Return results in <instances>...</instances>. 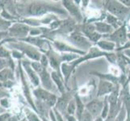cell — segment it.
I'll return each instance as SVG.
<instances>
[{
  "instance_id": "cell-1",
  "label": "cell",
  "mask_w": 130,
  "mask_h": 121,
  "mask_svg": "<svg viewBox=\"0 0 130 121\" xmlns=\"http://www.w3.org/2000/svg\"><path fill=\"white\" fill-rule=\"evenodd\" d=\"M106 9L108 14L117 18L121 22L124 20L130 14V8L124 7L120 1H107Z\"/></svg>"
},
{
  "instance_id": "cell-2",
  "label": "cell",
  "mask_w": 130,
  "mask_h": 121,
  "mask_svg": "<svg viewBox=\"0 0 130 121\" xmlns=\"http://www.w3.org/2000/svg\"><path fill=\"white\" fill-rule=\"evenodd\" d=\"M127 33H128L127 26L125 24H123L119 28L114 30V32L111 34L106 36L104 37H106V39L110 40V41L115 43L116 44V47H117L116 48H118L128 41Z\"/></svg>"
},
{
  "instance_id": "cell-3",
  "label": "cell",
  "mask_w": 130,
  "mask_h": 121,
  "mask_svg": "<svg viewBox=\"0 0 130 121\" xmlns=\"http://www.w3.org/2000/svg\"><path fill=\"white\" fill-rule=\"evenodd\" d=\"M69 38L70 43H72V44H74L76 48L84 53H87V51H88L92 47L91 42L81 32H74L70 34Z\"/></svg>"
},
{
  "instance_id": "cell-4",
  "label": "cell",
  "mask_w": 130,
  "mask_h": 121,
  "mask_svg": "<svg viewBox=\"0 0 130 121\" xmlns=\"http://www.w3.org/2000/svg\"><path fill=\"white\" fill-rule=\"evenodd\" d=\"M34 95L38 98V100L46 103L48 107H53L56 105V102L57 101L56 95L48 92L44 89L37 88L34 91Z\"/></svg>"
},
{
  "instance_id": "cell-5",
  "label": "cell",
  "mask_w": 130,
  "mask_h": 121,
  "mask_svg": "<svg viewBox=\"0 0 130 121\" xmlns=\"http://www.w3.org/2000/svg\"><path fill=\"white\" fill-rule=\"evenodd\" d=\"M103 107H104V100H100L99 98L93 99L91 102H89L85 106V109H86L88 112L91 114L94 118L100 117Z\"/></svg>"
},
{
  "instance_id": "cell-6",
  "label": "cell",
  "mask_w": 130,
  "mask_h": 121,
  "mask_svg": "<svg viewBox=\"0 0 130 121\" xmlns=\"http://www.w3.org/2000/svg\"><path fill=\"white\" fill-rule=\"evenodd\" d=\"M117 85V84H116ZM116 85L111 83L108 81L104 79H100L98 85V91H97V98H100L103 96H107L112 92Z\"/></svg>"
},
{
  "instance_id": "cell-7",
  "label": "cell",
  "mask_w": 130,
  "mask_h": 121,
  "mask_svg": "<svg viewBox=\"0 0 130 121\" xmlns=\"http://www.w3.org/2000/svg\"><path fill=\"white\" fill-rule=\"evenodd\" d=\"M30 32L29 27L21 24H15L11 26L10 28V35L12 37H27Z\"/></svg>"
},
{
  "instance_id": "cell-8",
  "label": "cell",
  "mask_w": 130,
  "mask_h": 121,
  "mask_svg": "<svg viewBox=\"0 0 130 121\" xmlns=\"http://www.w3.org/2000/svg\"><path fill=\"white\" fill-rule=\"evenodd\" d=\"M49 11H52V8L42 3H32L28 9L30 14L34 16L43 15Z\"/></svg>"
},
{
  "instance_id": "cell-9",
  "label": "cell",
  "mask_w": 130,
  "mask_h": 121,
  "mask_svg": "<svg viewBox=\"0 0 130 121\" xmlns=\"http://www.w3.org/2000/svg\"><path fill=\"white\" fill-rule=\"evenodd\" d=\"M94 25H95L96 32L99 34L104 36V37L111 34L114 32V29L108 24H107L106 22L96 21L95 23H94Z\"/></svg>"
},
{
  "instance_id": "cell-10",
  "label": "cell",
  "mask_w": 130,
  "mask_h": 121,
  "mask_svg": "<svg viewBox=\"0 0 130 121\" xmlns=\"http://www.w3.org/2000/svg\"><path fill=\"white\" fill-rule=\"evenodd\" d=\"M64 6L67 9L71 15H73L78 21H81L83 20V15L82 13L80 11L79 8L75 5L73 1H64L63 2Z\"/></svg>"
},
{
  "instance_id": "cell-11",
  "label": "cell",
  "mask_w": 130,
  "mask_h": 121,
  "mask_svg": "<svg viewBox=\"0 0 130 121\" xmlns=\"http://www.w3.org/2000/svg\"><path fill=\"white\" fill-rule=\"evenodd\" d=\"M96 45L100 50L106 53H116V48H117L115 43L111 42L107 39L100 40V41L96 43Z\"/></svg>"
},
{
  "instance_id": "cell-12",
  "label": "cell",
  "mask_w": 130,
  "mask_h": 121,
  "mask_svg": "<svg viewBox=\"0 0 130 121\" xmlns=\"http://www.w3.org/2000/svg\"><path fill=\"white\" fill-rule=\"evenodd\" d=\"M24 65V70L26 71V73L28 74V76L30 79V81L32 82V83L34 85L35 87H37L38 85L40 84V78L39 76L37 75V74L35 72V71L32 70V68L31 67V65L28 62H24L23 63Z\"/></svg>"
},
{
  "instance_id": "cell-13",
  "label": "cell",
  "mask_w": 130,
  "mask_h": 121,
  "mask_svg": "<svg viewBox=\"0 0 130 121\" xmlns=\"http://www.w3.org/2000/svg\"><path fill=\"white\" fill-rule=\"evenodd\" d=\"M17 48L19 49H21L22 51H24V53H26L27 56H28L30 58H32L33 60L38 61L41 59V53L37 51V49L28 45H17Z\"/></svg>"
},
{
  "instance_id": "cell-14",
  "label": "cell",
  "mask_w": 130,
  "mask_h": 121,
  "mask_svg": "<svg viewBox=\"0 0 130 121\" xmlns=\"http://www.w3.org/2000/svg\"><path fill=\"white\" fill-rule=\"evenodd\" d=\"M54 45L57 49H59V50H61V51L70 52V53H75V54H82V55H84L85 53H84L81 50H79V49H78V48H76L75 47H71V46L68 45V44H64V43L60 42V41H55Z\"/></svg>"
},
{
  "instance_id": "cell-15",
  "label": "cell",
  "mask_w": 130,
  "mask_h": 121,
  "mask_svg": "<svg viewBox=\"0 0 130 121\" xmlns=\"http://www.w3.org/2000/svg\"><path fill=\"white\" fill-rule=\"evenodd\" d=\"M40 75V81H41L43 87L46 90V91H49V90L53 89V81L51 78V76L48 74V72L44 69L43 72L39 74Z\"/></svg>"
},
{
  "instance_id": "cell-16",
  "label": "cell",
  "mask_w": 130,
  "mask_h": 121,
  "mask_svg": "<svg viewBox=\"0 0 130 121\" xmlns=\"http://www.w3.org/2000/svg\"><path fill=\"white\" fill-rule=\"evenodd\" d=\"M14 78L13 71L10 68H5L0 70V82H6Z\"/></svg>"
},
{
  "instance_id": "cell-17",
  "label": "cell",
  "mask_w": 130,
  "mask_h": 121,
  "mask_svg": "<svg viewBox=\"0 0 130 121\" xmlns=\"http://www.w3.org/2000/svg\"><path fill=\"white\" fill-rule=\"evenodd\" d=\"M105 22H106L107 24H108L114 30L119 28L123 24L122 22L120 21V20H118L117 18L115 17L112 15H111V14H107V15H106V21Z\"/></svg>"
},
{
  "instance_id": "cell-18",
  "label": "cell",
  "mask_w": 130,
  "mask_h": 121,
  "mask_svg": "<svg viewBox=\"0 0 130 121\" xmlns=\"http://www.w3.org/2000/svg\"><path fill=\"white\" fill-rule=\"evenodd\" d=\"M75 102H76V111L75 114L77 115L78 119L80 121V119H81V116L83 113V111L85 110V106L83 103L82 100L80 99V98L78 95H76L75 97Z\"/></svg>"
},
{
  "instance_id": "cell-19",
  "label": "cell",
  "mask_w": 130,
  "mask_h": 121,
  "mask_svg": "<svg viewBox=\"0 0 130 121\" xmlns=\"http://www.w3.org/2000/svg\"><path fill=\"white\" fill-rule=\"evenodd\" d=\"M67 99H68V98H67V96L64 95L62 96L61 98H60L59 99H57V102H56V107H57V109L61 111V112H64V111H66V107H67V105H68L69 102L67 101Z\"/></svg>"
},
{
  "instance_id": "cell-20",
  "label": "cell",
  "mask_w": 130,
  "mask_h": 121,
  "mask_svg": "<svg viewBox=\"0 0 130 121\" xmlns=\"http://www.w3.org/2000/svg\"><path fill=\"white\" fill-rule=\"evenodd\" d=\"M108 74L114 76L116 78H120L124 74L122 73V71L120 70V69L116 64H111V65L108 68Z\"/></svg>"
},
{
  "instance_id": "cell-21",
  "label": "cell",
  "mask_w": 130,
  "mask_h": 121,
  "mask_svg": "<svg viewBox=\"0 0 130 121\" xmlns=\"http://www.w3.org/2000/svg\"><path fill=\"white\" fill-rule=\"evenodd\" d=\"M50 76H51V78L53 81V82L57 85L58 90H59L61 92H63L64 91V87H63V84H62V82L61 80L59 74L55 72V71H53V72H52Z\"/></svg>"
},
{
  "instance_id": "cell-22",
  "label": "cell",
  "mask_w": 130,
  "mask_h": 121,
  "mask_svg": "<svg viewBox=\"0 0 130 121\" xmlns=\"http://www.w3.org/2000/svg\"><path fill=\"white\" fill-rule=\"evenodd\" d=\"M109 108H110V106H109L108 102H107V96H105L104 97V107H103V110H102V112H101V115H100V117L104 120H105L107 119V115H108Z\"/></svg>"
},
{
  "instance_id": "cell-23",
  "label": "cell",
  "mask_w": 130,
  "mask_h": 121,
  "mask_svg": "<svg viewBox=\"0 0 130 121\" xmlns=\"http://www.w3.org/2000/svg\"><path fill=\"white\" fill-rule=\"evenodd\" d=\"M73 70H74V68H73V66L71 65V64L63 63L61 66V70L62 74H63L64 76L66 77V78H67L69 77Z\"/></svg>"
},
{
  "instance_id": "cell-24",
  "label": "cell",
  "mask_w": 130,
  "mask_h": 121,
  "mask_svg": "<svg viewBox=\"0 0 130 121\" xmlns=\"http://www.w3.org/2000/svg\"><path fill=\"white\" fill-rule=\"evenodd\" d=\"M25 115L28 121H41L37 114L29 109H25Z\"/></svg>"
},
{
  "instance_id": "cell-25",
  "label": "cell",
  "mask_w": 130,
  "mask_h": 121,
  "mask_svg": "<svg viewBox=\"0 0 130 121\" xmlns=\"http://www.w3.org/2000/svg\"><path fill=\"white\" fill-rule=\"evenodd\" d=\"M48 105L44 102L40 101L37 103V111H39V113L41 115H45V114L48 112Z\"/></svg>"
},
{
  "instance_id": "cell-26",
  "label": "cell",
  "mask_w": 130,
  "mask_h": 121,
  "mask_svg": "<svg viewBox=\"0 0 130 121\" xmlns=\"http://www.w3.org/2000/svg\"><path fill=\"white\" fill-rule=\"evenodd\" d=\"M49 63H50L51 67H53L54 70H58L60 69V66H59V59L55 56V55H50L49 56Z\"/></svg>"
},
{
  "instance_id": "cell-27",
  "label": "cell",
  "mask_w": 130,
  "mask_h": 121,
  "mask_svg": "<svg viewBox=\"0 0 130 121\" xmlns=\"http://www.w3.org/2000/svg\"><path fill=\"white\" fill-rule=\"evenodd\" d=\"M66 110H67V112H68L69 115H73L74 114H75V111H76V102H75V99L70 100L68 105H67Z\"/></svg>"
},
{
  "instance_id": "cell-28",
  "label": "cell",
  "mask_w": 130,
  "mask_h": 121,
  "mask_svg": "<svg viewBox=\"0 0 130 121\" xmlns=\"http://www.w3.org/2000/svg\"><path fill=\"white\" fill-rule=\"evenodd\" d=\"M11 23L10 21H8L0 15V32H3L7 29H8L9 28H11Z\"/></svg>"
},
{
  "instance_id": "cell-29",
  "label": "cell",
  "mask_w": 130,
  "mask_h": 121,
  "mask_svg": "<svg viewBox=\"0 0 130 121\" xmlns=\"http://www.w3.org/2000/svg\"><path fill=\"white\" fill-rule=\"evenodd\" d=\"M30 65H31V67L32 68V70L38 74L42 73L43 70L45 69V68H44V67L41 65V64L40 63V62H38V61H33L32 63L30 64Z\"/></svg>"
},
{
  "instance_id": "cell-30",
  "label": "cell",
  "mask_w": 130,
  "mask_h": 121,
  "mask_svg": "<svg viewBox=\"0 0 130 121\" xmlns=\"http://www.w3.org/2000/svg\"><path fill=\"white\" fill-rule=\"evenodd\" d=\"M126 115H127V111L125 110L124 107L122 106L120 112L118 113L117 115H116V117L114 119L113 121H124L125 118H126Z\"/></svg>"
},
{
  "instance_id": "cell-31",
  "label": "cell",
  "mask_w": 130,
  "mask_h": 121,
  "mask_svg": "<svg viewBox=\"0 0 130 121\" xmlns=\"http://www.w3.org/2000/svg\"><path fill=\"white\" fill-rule=\"evenodd\" d=\"M94 117L90 114L88 111L85 109L83 113L81 116V119H80V121H94Z\"/></svg>"
},
{
  "instance_id": "cell-32",
  "label": "cell",
  "mask_w": 130,
  "mask_h": 121,
  "mask_svg": "<svg viewBox=\"0 0 130 121\" xmlns=\"http://www.w3.org/2000/svg\"><path fill=\"white\" fill-rule=\"evenodd\" d=\"M11 53L7 48H5L3 46H0V58L1 59H6V58L10 57Z\"/></svg>"
},
{
  "instance_id": "cell-33",
  "label": "cell",
  "mask_w": 130,
  "mask_h": 121,
  "mask_svg": "<svg viewBox=\"0 0 130 121\" xmlns=\"http://www.w3.org/2000/svg\"><path fill=\"white\" fill-rule=\"evenodd\" d=\"M90 88L89 86H83L81 88L79 89V91H78V96H87L89 95V92H90Z\"/></svg>"
},
{
  "instance_id": "cell-34",
  "label": "cell",
  "mask_w": 130,
  "mask_h": 121,
  "mask_svg": "<svg viewBox=\"0 0 130 121\" xmlns=\"http://www.w3.org/2000/svg\"><path fill=\"white\" fill-rule=\"evenodd\" d=\"M0 106L4 107V108H8L9 106H10V102H9L8 98H3L2 99H0Z\"/></svg>"
},
{
  "instance_id": "cell-35",
  "label": "cell",
  "mask_w": 130,
  "mask_h": 121,
  "mask_svg": "<svg viewBox=\"0 0 130 121\" xmlns=\"http://www.w3.org/2000/svg\"><path fill=\"white\" fill-rule=\"evenodd\" d=\"M11 115L9 113H2L0 114V121H7L10 119Z\"/></svg>"
},
{
  "instance_id": "cell-36",
  "label": "cell",
  "mask_w": 130,
  "mask_h": 121,
  "mask_svg": "<svg viewBox=\"0 0 130 121\" xmlns=\"http://www.w3.org/2000/svg\"><path fill=\"white\" fill-rule=\"evenodd\" d=\"M48 58L44 56V55H43L41 57V62H40V63L41 64V65L44 67H45L47 65H48Z\"/></svg>"
},
{
  "instance_id": "cell-37",
  "label": "cell",
  "mask_w": 130,
  "mask_h": 121,
  "mask_svg": "<svg viewBox=\"0 0 130 121\" xmlns=\"http://www.w3.org/2000/svg\"><path fill=\"white\" fill-rule=\"evenodd\" d=\"M120 3H122L124 7L130 8V0H120Z\"/></svg>"
},
{
  "instance_id": "cell-38",
  "label": "cell",
  "mask_w": 130,
  "mask_h": 121,
  "mask_svg": "<svg viewBox=\"0 0 130 121\" xmlns=\"http://www.w3.org/2000/svg\"><path fill=\"white\" fill-rule=\"evenodd\" d=\"M122 53H123V54H124L125 57H128V59L130 60V48H129V49H126V50L122 51Z\"/></svg>"
},
{
  "instance_id": "cell-39",
  "label": "cell",
  "mask_w": 130,
  "mask_h": 121,
  "mask_svg": "<svg viewBox=\"0 0 130 121\" xmlns=\"http://www.w3.org/2000/svg\"><path fill=\"white\" fill-rule=\"evenodd\" d=\"M7 93L5 91H3V90L0 88V99H2L3 98H7Z\"/></svg>"
},
{
  "instance_id": "cell-40",
  "label": "cell",
  "mask_w": 130,
  "mask_h": 121,
  "mask_svg": "<svg viewBox=\"0 0 130 121\" xmlns=\"http://www.w3.org/2000/svg\"><path fill=\"white\" fill-rule=\"evenodd\" d=\"M12 55H13V57H17V58H20V57H23V54H22V53H16V52H13V53H12Z\"/></svg>"
},
{
  "instance_id": "cell-41",
  "label": "cell",
  "mask_w": 130,
  "mask_h": 121,
  "mask_svg": "<svg viewBox=\"0 0 130 121\" xmlns=\"http://www.w3.org/2000/svg\"><path fill=\"white\" fill-rule=\"evenodd\" d=\"M67 121H78L74 115H68L67 116Z\"/></svg>"
},
{
  "instance_id": "cell-42",
  "label": "cell",
  "mask_w": 130,
  "mask_h": 121,
  "mask_svg": "<svg viewBox=\"0 0 130 121\" xmlns=\"http://www.w3.org/2000/svg\"><path fill=\"white\" fill-rule=\"evenodd\" d=\"M7 33L5 32H0V40H2V38L3 37H5V36L7 35Z\"/></svg>"
},
{
  "instance_id": "cell-43",
  "label": "cell",
  "mask_w": 130,
  "mask_h": 121,
  "mask_svg": "<svg viewBox=\"0 0 130 121\" xmlns=\"http://www.w3.org/2000/svg\"><path fill=\"white\" fill-rule=\"evenodd\" d=\"M124 121H130V113L127 112V115H126V118H125Z\"/></svg>"
},
{
  "instance_id": "cell-44",
  "label": "cell",
  "mask_w": 130,
  "mask_h": 121,
  "mask_svg": "<svg viewBox=\"0 0 130 121\" xmlns=\"http://www.w3.org/2000/svg\"><path fill=\"white\" fill-rule=\"evenodd\" d=\"M94 121H104V120L103 119L100 117H100H97V118H95V119L94 120Z\"/></svg>"
},
{
  "instance_id": "cell-45",
  "label": "cell",
  "mask_w": 130,
  "mask_h": 121,
  "mask_svg": "<svg viewBox=\"0 0 130 121\" xmlns=\"http://www.w3.org/2000/svg\"><path fill=\"white\" fill-rule=\"evenodd\" d=\"M130 82V69L128 70V78H127V82L128 83Z\"/></svg>"
},
{
  "instance_id": "cell-46",
  "label": "cell",
  "mask_w": 130,
  "mask_h": 121,
  "mask_svg": "<svg viewBox=\"0 0 130 121\" xmlns=\"http://www.w3.org/2000/svg\"><path fill=\"white\" fill-rule=\"evenodd\" d=\"M4 111H5V110H4L3 108H2V107H0V114H1V113H3V112H4Z\"/></svg>"
},
{
  "instance_id": "cell-47",
  "label": "cell",
  "mask_w": 130,
  "mask_h": 121,
  "mask_svg": "<svg viewBox=\"0 0 130 121\" xmlns=\"http://www.w3.org/2000/svg\"><path fill=\"white\" fill-rule=\"evenodd\" d=\"M127 38H128V40H130V32L127 33Z\"/></svg>"
},
{
  "instance_id": "cell-48",
  "label": "cell",
  "mask_w": 130,
  "mask_h": 121,
  "mask_svg": "<svg viewBox=\"0 0 130 121\" xmlns=\"http://www.w3.org/2000/svg\"><path fill=\"white\" fill-rule=\"evenodd\" d=\"M20 121H28V119H27L26 118H24V119H21Z\"/></svg>"
},
{
  "instance_id": "cell-49",
  "label": "cell",
  "mask_w": 130,
  "mask_h": 121,
  "mask_svg": "<svg viewBox=\"0 0 130 121\" xmlns=\"http://www.w3.org/2000/svg\"><path fill=\"white\" fill-rule=\"evenodd\" d=\"M128 90H129V93H130V82H128Z\"/></svg>"
},
{
  "instance_id": "cell-50",
  "label": "cell",
  "mask_w": 130,
  "mask_h": 121,
  "mask_svg": "<svg viewBox=\"0 0 130 121\" xmlns=\"http://www.w3.org/2000/svg\"><path fill=\"white\" fill-rule=\"evenodd\" d=\"M43 121H48V120L47 119H44H44H43Z\"/></svg>"
}]
</instances>
